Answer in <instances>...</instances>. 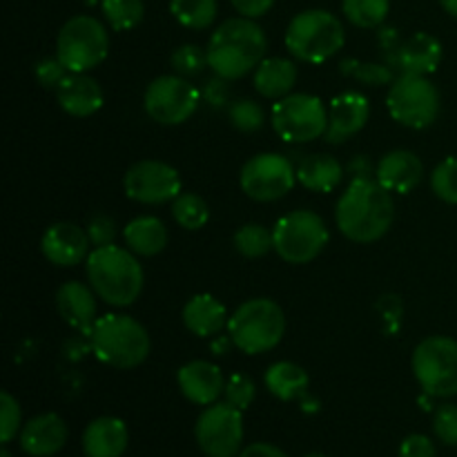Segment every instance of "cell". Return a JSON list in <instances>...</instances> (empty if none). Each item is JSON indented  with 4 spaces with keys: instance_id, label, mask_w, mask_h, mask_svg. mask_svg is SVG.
Masks as SVG:
<instances>
[{
    "instance_id": "1",
    "label": "cell",
    "mask_w": 457,
    "mask_h": 457,
    "mask_svg": "<svg viewBox=\"0 0 457 457\" xmlns=\"http://www.w3.org/2000/svg\"><path fill=\"white\" fill-rule=\"evenodd\" d=\"M395 219V201L378 179H353L335 208L339 232L353 244H375Z\"/></svg>"
},
{
    "instance_id": "2",
    "label": "cell",
    "mask_w": 457,
    "mask_h": 457,
    "mask_svg": "<svg viewBox=\"0 0 457 457\" xmlns=\"http://www.w3.org/2000/svg\"><path fill=\"white\" fill-rule=\"evenodd\" d=\"M208 67L226 80H239L266 58L268 38L254 18L237 16L212 31L208 40Z\"/></svg>"
},
{
    "instance_id": "3",
    "label": "cell",
    "mask_w": 457,
    "mask_h": 457,
    "mask_svg": "<svg viewBox=\"0 0 457 457\" xmlns=\"http://www.w3.org/2000/svg\"><path fill=\"white\" fill-rule=\"evenodd\" d=\"M85 275L96 297L112 308L132 306L145 286V272L137 254L114 244L89 253L85 259Z\"/></svg>"
},
{
    "instance_id": "4",
    "label": "cell",
    "mask_w": 457,
    "mask_h": 457,
    "mask_svg": "<svg viewBox=\"0 0 457 457\" xmlns=\"http://www.w3.org/2000/svg\"><path fill=\"white\" fill-rule=\"evenodd\" d=\"M87 337L98 361L119 370L138 369L152 351L145 326L120 312H107L98 317Z\"/></svg>"
},
{
    "instance_id": "5",
    "label": "cell",
    "mask_w": 457,
    "mask_h": 457,
    "mask_svg": "<svg viewBox=\"0 0 457 457\" xmlns=\"http://www.w3.org/2000/svg\"><path fill=\"white\" fill-rule=\"evenodd\" d=\"M286 335V312L275 299L257 297L241 303L228 321L232 346L245 355H263L281 344Z\"/></svg>"
},
{
    "instance_id": "6",
    "label": "cell",
    "mask_w": 457,
    "mask_h": 457,
    "mask_svg": "<svg viewBox=\"0 0 457 457\" xmlns=\"http://www.w3.org/2000/svg\"><path fill=\"white\" fill-rule=\"evenodd\" d=\"M346 43L342 21L326 9L299 12L286 27V49L297 61L320 65L330 61Z\"/></svg>"
},
{
    "instance_id": "7",
    "label": "cell",
    "mask_w": 457,
    "mask_h": 457,
    "mask_svg": "<svg viewBox=\"0 0 457 457\" xmlns=\"http://www.w3.org/2000/svg\"><path fill=\"white\" fill-rule=\"evenodd\" d=\"M110 54V34L98 18L80 13L70 18L56 36V56L67 71L89 74Z\"/></svg>"
},
{
    "instance_id": "8",
    "label": "cell",
    "mask_w": 457,
    "mask_h": 457,
    "mask_svg": "<svg viewBox=\"0 0 457 457\" xmlns=\"http://www.w3.org/2000/svg\"><path fill=\"white\" fill-rule=\"evenodd\" d=\"M275 253L290 266H303L320 257L330 241L328 226L312 210H295L272 228Z\"/></svg>"
},
{
    "instance_id": "9",
    "label": "cell",
    "mask_w": 457,
    "mask_h": 457,
    "mask_svg": "<svg viewBox=\"0 0 457 457\" xmlns=\"http://www.w3.org/2000/svg\"><path fill=\"white\" fill-rule=\"evenodd\" d=\"M386 110L393 120L404 128L427 129L440 116V89L428 76L400 74L388 89Z\"/></svg>"
},
{
    "instance_id": "10",
    "label": "cell",
    "mask_w": 457,
    "mask_h": 457,
    "mask_svg": "<svg viewBox=\"0 0 457 457\" xmlns=\"http://www.w3.org/2000/svg\"><path fill=\"white\" fill-rule=\"evenodd\" d=\"M411 366L427 395L440 400L457 395V339L446 335L422 339L415 346Z\"/></svg>"
},
{
    "instance_id": "11",
    "label": "cell",
    "mask_w": 457,
    "mask_h": 457,
    "mask_svg": "<svg viewBox=\"0 0 457 457\" xmlns=\"http://www.w3.org/2000/svg\"><path fill=\"white\" fill-rule=\"evenodd\" d=\"M270 123L281 141L303 145L324 137L328 129V110L321 98L312 94H288L275 101Z\"/></svg>"
},
{
    "instance_id": "12",
    "label": "cell",
    "mask_w": 457,
    "mask_h": 457,
    "mask_svg": "<svg viewBox=\"0 0 457 457\" xmlns=\"http://www.w3.org/2000/svg\"><path fill=\"white\" fill-rule=\"evenodd\" d=\"M201 92L179 74L156 76L143 94V110L159 125H183L196 114Z\"/></svg>"
},
{
    "instance_id": "13",
    "label": "cell",
    "mask_w": 457,
    "mask_h": 457,
    "mask_svg": "<svg viewBox=\"0 0 457 457\" xmlns=\"http://www.w3.org/2000/svg\"><path fill=\"white\" fill-rule=\"evenodd\" d=\"M297 183V172L288 156L263 152L245 161L239 174V186L248 199L272 204L288 195Z\"/></svg>"
},
{
    "instance_id": "14",
    "label": "cell",
    "mask_w": 457,
    "mask_h": 457,
    "mask_svg": "<svg viewBox=\"0 0 457 457\" xmlns=\"http://www.w3.org/2000/svg\"><path fill=\"white\" fill-rule=\"evenodd\" d=\"M199 449L208 457H237L244 445V411L228 402L205 406L195 424Z\"/></svg>"
},
{
    "instance_id": "15",
    "label": "cell",
    "mask_w": 457,
    "mask_h": 457,
    "mask_svg": "<svg viewBox=\"0 0 457 457\" xmlns=\"http://www.w3.org/2000/svg\"><path fill=\"white\" fill-rule=\"evenodd\" d=\"M181 174L163 161L145 159L125 172L123 190L128 199L141 205H161L181 195Z\"/></svg>"
},
{
    "instance_id": "16",
    "label": "cell",
    "mask_w": 457,
    "mask_h": 457,
    "mask_svg": "<svg viewBox=\"0 0 457 457\" xmlns=\"http://www.w3.org/2000/svg\"><path fill=\"white\" fill-rule=\"evenodd\" d=\"M89 235L85 228L71 221H58L45 230L40 239V250L49 263L58 268H71L76 263H85L89 257Z\"/></svg>"
},
{
    "instance_id": "17",
    "label": "cell",
    "mask_w": 457,
    "mask_h": 457,
    "mask_svg": "<svg viewBox=\"0 0 457 457\" xmlns=\"http://www.w3.org/2000/svg\"><path fill=\"white\" fill-rule=\"evenodd\" d=\"M370 119V103L360 92H344L328 105V129L324 138L330 145H342L364 129Z\"/></svg>"
},
{
    "instance_id": "18",
    "label": "cell",
    "mask_w": 457,
    "mask_h": 457,
    "mask_svg": "<svg viewBox=\"0 0 457 457\" xmlns=\"http://www.w3.org/2000/svg\"><path fill=\"white\" fill-rule=\"evenodd\" d=\"M177 384L183 397L196 406L214 404L226 391V378H223L221 369L205 360L183 364L177 373Z\"/></svg>"
},
{
    "instance_id": "19",
    "label": "cell",
    "mask_w": 457,
    "mask_h": 457,
    "mask_svg": "<svg viewBox=\"0 0 457 457\" xmlns=\"http://www.w3.org/2000/svg\"><path fill=\"white\" fill-rule=\"evenodd\" d=\"M56 311L70 328L89 335L96 324V293L83 281H65L56 290Z\"/></svg>"
},
{
    "instance_id": "20",
    "label": "cell",
    "mask_w": 457,
    "mask_h": 457,
    "mask_svg": "<svg viewBox=\"0 0 457 457\" xmlns=\"http://www.w3.org/2000/svg\"><path fill=\"white\" fill-rule=\"evenodd\" d=\"M375 179L393 195H409L422 183L424 163L411 150H391L375 165Z\"/></svg>"
},
{
    "instance_id": "21",
    "label": "cell",
    "mask_w": 457,
    "mask_h": 457,
    "mask_svg": "<svg viewBox=\"0 0 457 457\" xmlns=\"http://www.w3.org/2000/svg\"><path fill=\"white\" fill-rule=\"evenodd\" d=\"M67 436H70V431H67V424L61 415L43 413L31 418L21 428L18 442L29 457H52L67 445Z\"/></svg>"
},
{
    "instance_id": "22",
    "label": "cell",
    "mask_w": 457,
    "mask_h": 457,
    "mask_svg": "<svg viewBox=\"0 0 457 457\" xmlns=\"http://www.w3.org/2000/svg\"><path fill=\"white\" fill-rule=\"evenodd\" d=\"M56 101L65 114L74 116V119H87L101 110L105 103V94L96 79H92L89 74L70 71L56 87Z\"/></svg>"
},
{
    "instance_id": "23",
    "label": "cell",
    "mask_w": 457,
    "mask_h": 457,
    "mask_svg": "<svg viewBox=\"0 0 457 457\" xmlns=\"http://www.w3.org/2000/svg\"><path fill=\"white\" fill-rule=\"evenodd\" d=\"M393 62L402 74L431 76L442 62V43L427 31H418L402 40L400 47L393 52Z\"/></svg>"
},
{
    "instance_id": "24",
    "label": "cell",
    "mask_w": 457,
    "mask_h": 457,
    "mask_svg": "<svg viewBox=\"0 0 457 457\" xmlns=\"http://www.w3.org/2000/svg\"><path fill=\"white\" fill-rule=\"evenodd\" d=\"M128 445V424L112 415L92 420L83 431V451L87 457H123Z\"/></svg>"
},
{
    "instance_id": "25",
    "label": "cell",
    "mask_w": 457,
    "mask_h": 457,
    "mask_svg": "<svg viewBox=\"0 0 457 457\" xmlns=\"http://www.w3.org/2000/svg\"><path fill=\"white\" fill-rule=\"evenodd\" d=\"M183 326L190 330L196 337H217L223 328H228V321H230V315H228L226 306L219 302L214 295L201 293L195 295L186 302L183 306Z\"/></svg>"
},
{
    "instance_id": "26",
    "label": "cell",
    "mask_w": 457,
    "mask_h": 457,
    "mask_svg": "<svg viewBox=\"0 0 457 457\" xmlns=\"http://www.w3.org/2000/svg\"><path fill=\"white\" fill-rule=\"evenodd\" d=\"M297 65L290 58L272 56L263 58L257 70L253 71V85L263 98L279 101V98L293 94V87L297 85Z\"/></svg>"
},
{
    "instance_id": "27",
    "label": "cell",
    "mask_w": 457,
    "mask_h": 457,
    "mask_svg": "<svg viewBox=\"0 0 457 457\" xmlns=\"http://www.w3.org/2000/svg\"><path fill=\"white\" fill-rule=\"evenodd\" d=\"M297 183L308 192L328 195L342 183L344 168L335 156L330 154H308L295 168Z\"/></svg>"
},
{
    "instance_id": "28",
    "label": "cell",
    "mask_w": 457,
    "mask_h": 457,
    "mask_svg": "<svg viewBox=\"0 0 457 457\" xmlns=\"http://www.w3.org/2000/svg\"><path fill=\"white\" fill-rule=\"evenodd\" d=\"M123 239L137 257H156L168 245V228L159 217H137L125 226Z\"/></svg>"
},
{
    "instance_id": "29",
    "label": "cell",
    "mask_w": 457,
    "mask_h": 457,
    "mask_svg": "<svg viewBox=\"0 0 457 457\" xmlns=\"http://www.w3.org/2000/svg\"><path fill=\"white\" fill-rule=\"evenodd\" d=\"M263 384L277 400L295 402L306 397L311 378L295 361H275L272 366H268L266 375H263Z\"/></svg>"
},
{
    "instance_id": "30",
    "label": "cell",
    "mask_w": 457,
    "mask_h": 457,
    "mask_svg": "<svg viewBox=\"0 0 457 457\" xmlns=\"http://www.w3.org/2000/svg\"><path fill=\"white\" fill-rule=\"evenodd\" d=\"M170 12L187 29H208L219 12L217 0H170Z\"/></svg>"
},
{
    "instance_id": "31",
    "label": "cell",
    "mask_w": 457,
    "mask_h": 457,
    "mask_svg": "<svg viewBox=\"0 0 457 457\" xmlns=\"http://www.w3.org/2000/svg\"><path fill=\"white\" fill-rule=\"evenodd\" d=\"M232 245L241 257L262 259L270 250H275V239H272V230H268L262 223H244L232 237Z\"/></svg>"
},
{
    "instance_id": "32",
    "label": "cell",
    "mask_w": 457,
    "mask_h": 457,
    "mask_svg": "<svg viewBox=\"0 0 457 457\" xmlns=\"http://www.w3.org/2000/svg\"><path fill=\"white\" fill-rule=\"evenodd\" d=\"M172 217L183 230H201L210 221V208L196 192H181L172 201Z\"/></svg>"
},
{
    "instance_id": "33",
    "label": "cell",
    "mask_w": 457,
    "mask_h": 457,
    "mask_svg": "<svg viewBox=\"0 0 457 457\" xmlns=\"http://www.w3.org/2000/svg\"><path fill=\"white\" fill-rule=\"evenodd\" d=\"M342 12L360 29H375L386 21L391 0H342Z\"/></svg>"
},
{
    "instance_id": "34",
    "label": "cell",
    "mask_w": 457,
    "mask_h": 457,
    "mask_svg": "<svg viewBox=\"0 0 457 457\" xmlns=\"http://www.w3.org/2000/svg\"><path fill=\"white\" fill-rule=\"evenodd\" d=\"M103 16L114 31H132L145 16L143 0H101Z\"/></svg>"
},
{
    "instance_id": "35",
    "label": "cell",
    "mask_w": 457,
    "mask_h": 457,
    "mask_svg": "<svg viewBox=\"0 0 457 457\" xmlns=\"http://www.w3.org/2000/svg\"><path fill=\"white\" fill-rule=\"evenodd\" d=\"M339 71L348 79H355L357 83L366 85V87H382V85H391L395 80L393 79V70L388 65L357 61V58H342Z\"/></svg>"
},
{
    "instance_id": "36",
    "label": "cell",
    "mask_w": 457,
    "mask_h": 457,
    "mask_svg": "<svg viewBox=\"0 0 457 457\" xmlns=\"http://www.w3.org/2000/svg\"><path fill=\"white\" fill-rule=\"evenodd\" d=\"M431 190L440 201L457 205V156H446L431 172Z\"/></svg>"
},
{
    "instance_id": "37",
    "label": "cell",
    "mask_w": 457,
    "mask_h": 457,
    "mask_svg": "<svg viewBox=\"0 0 457 457\" xmlns=\"http://www.w3.org/2000/svg\"><path fill=\"white\" fill-rule=\"evenodd\" d=\"M228 116H230V123L244 134L257 132L266 123V110L257 101H250V98H241V101L232 103Z\"/></svg>"
},
{
    "instance_id": "38",
    "label": "cell",
    "mask_w": 457,
    "mask_h": 457,
    "mask_svg": "<svg viewBox=\"0 0 457 457\" xmlns=\"http://www.w3.org/2000/svg\"><path fill=\"white\" fill-rule=\"evenodd\" d=\"M170 65H172L174 74L190 79V76L201 74L204 67H208V52L201 49L199 45L186 43L174 49L172 56H170Z\"/></svg>"
},
{
    "instance_id": "39",
    "label": "cell",
    "mask_w": 457,
    "mask_h": 457,
    "mask_svg": "<svg viewBox=\"0 0 457 457\" xmlns=\"http://www.w3.org/2000/svg\"><path fill=\"white\" fill-rule=\"evenodd\" d=\"M21 404H18L12 393L3 391L0 393V442L3 445H9V442L21 436Z\"/></svg>"
},
{
    "instance_id": "40",
    "label": "cell",
    "mask_w": 457,
    "mask_h": 457,
    "mask_svg": "<svg viewBox=\"0 0 457 457\" xmlns=\"http://www.w3.org/2000/svg\"><path fill=\"white\" fill-rule=\"evenodd\" d=\"M254 395H257V386L250 378L245 375L235 373L226 379V391H223V397H226L228 404H232L235 409L245 411L250 409V404L254 402Z\"/></svg>"
},
{
    "instance_id": "41",
    "label": "cell",
    "mask_w": 457,
    "mask_h": 457,
    "mask_svg": "<svg viewBox=\"0 0 457 457\" xmlns=\"http://www.w3.org/2000/svg\"><path fill=\"white\" fill-rule=\"evenodd\" d=\"M433 433L446 446H457V406L442 404L433 415Z\"/></svg>"
},
{
    "instance_id": "42",
    "label": "cell",
    "mask_w": 457,
    "mask_h": 457,
    "mask_svg": "<svg viewBox=\"0 0 457 457\" xmlns=\"http://www.w3.org/2000/svg\"><path fill=\"white\" fill-rule=\"evenodd\" d=\"M67 74H70V71H67V67L62 65L61 58L58 56L43 58V61H38L34 65L36 80H38L45 89H56L58 85L65 80Z\"/></svg>"
},
{
    "instance_id": "43",
    "label": "cell",
    "mask_w": 457,
    "mask_h": 457,
    "mask_svg": "<svg viewBox=\"0 0 457 457\" xmlns=\"http://www.w3.org/2000/svg\"><path fill=\"white\" fill-rule=\"evenodd\" d=\"M87 235L94 248H103V245H112L116 239V221L107 214H94L87 221Z\"/></svg>"
},
{
    "instance_id": "44",
    "label": "cell",
    "mask_w": 457,
    "mask_h": 457,
    "mask_svg": "<svg viewBox=\"0 0 457 457\" xmlns=\"http://www.w3.org/2000/svg\"><path fill=\"white\" fill-rule=\"evenodd\" d=\"M400 457H437V451L431 437L422 436V433H413V436L404 437V442H402Z\"/></svg>"
},
{
    "instance_id": "45",
    "label": "cell",
    "mask_w": 457,
    "mask_h": 457,
    "mask_svg": "<svg viewBox=\"0 0 457 457\" xmlns=\"http://www.w3.org/2000/svg\"><path fill=\"white\" fill-rule=\"evenodd\" d=\"M228 83H230V80L221 79V76L208 80L204 89L205 101H208L212 107H226L228 101H230V87H228Z\"/></svg>"
},
{
    "instance_id": "46",
    "label": "cell",
    "mask_w": 457,
    "mask_h": 457,
    "mask_svg": "<svg viewBox=\"0 0 457 457\" xmlns=\"http://www.w3.org/2000/svg\"><path fill=\"white\" fill-rule=\"evenodd\" d=\"M232 7L245 18H262L272 9L277 0H230Z\"/></svg>"
},
{
    "instance_id": "47",
    "label": "cell",
    "mask_w": 457,
    "mask_h": 457,
    "mask_svg": "<svg viewBox=\"0 0 457 457\" xmlns=\"http://www.w3.org/2000/svg\"><path fill=\"white\" fill-rule=\"evenodd\" d=\"M237 457H288V455L275 445H268V442H254V445L241 449V453Z\"/></svg>"
},
{
    "instance_id": "48",
    "label": "cell",
    "mask_w": 457,
    "mask_h": 457,
    "mask_svg": "<svg viewBox=\"0 0 457 457\" xmlns=\"http://www.w3.org/2000/svg\"><path fill=\"white\" fill-rule=\"evenodd\" d=\"M348 174H351L353 179H373L370 174H375V168L369 161V156L360 154L348 163Z\"/></svg>"
},
{
    "instance_id": "49",
    "label": "cell",
    "mask_w": 457,
    "mask_h": 457,
    "mask_svg": "<svg viewBox=\"0 0 457 457\" xmlns=\"http://www.w3.org/2000/svg\"><path fill=\"white\" fill-rule=\"evenodd\" d=\"M230 344H232L230 337H221V339L214 337V342H212L214 355H226V351H228V346H230Z\"/></svg>"
},
{
    "instance_id": "50",
    "label": "cell",
    "mask_w": 457,
    "mask_h": 457,
    "mask_svg": "<svg viewBox=\"0 0 457 457\" xmlns=\"http://www.w3.org/2000/svg\"><path fill=\"white\" fill-rule=\"evenodd\" d=\"M440 4L446 13H451V16L457 18V0H440Z\"/></svg>"
},
{
    "instance_id": "51",
    "label": "cell",
    "mask_w": 457,
    "mask_h": 457,
    "mask_svg": "<svg viewBox=\"0 0 457 457\" xmlns=\"http://www.w3.org/2000/svg\"><path fill=\"white\" fill-rule=\"evenodd\" d=\"M0 457H12V453H9L7 445H3V449H0Z\"/></svg>"
},
{
    "instance_id": "52",
    "label": "cell",
    "mask_w": 457,
    "mask_h": 457,
    "mask_svg": "<svg viewBox=\"0 0 457 457\" xmlns=\"http://www.w3.org/2000/svg\"><path fill=\"white\" fill-rule=\"evenodd\" d=\"M303 457H326V455H321V453H308V455H303Z\"/></svg>"
},
{
    "instance_id": "53",
    "label": "cell",
    "mask_w": 457,
    "mask_h": 457,
    "mask_svg": "<svg viewBox=\"0 0 457 457\" xmlns=\"http://www.w3.org/2000/svg\"><path fill=\"white\" fill-rule=\"evenodd\" d=\"M85 3H94V0H85Z\"/></svg>"
}]
</instances>
